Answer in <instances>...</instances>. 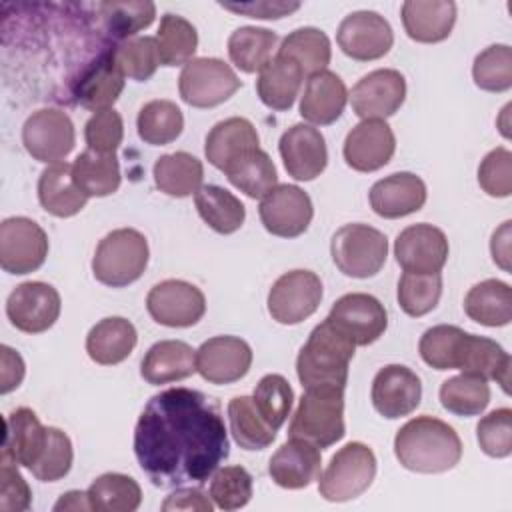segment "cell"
Returning a JSON list of instances; mask_svg holds the SVG:
<instances>
[{
	"instance_id": "cell-14",
	"label": "cell",
	"mask_w": 512,
	"mask_h": 512,
	"mask_svg": "<svg viewBox=\"0 0 512 512\" xmlns=\"http://www.w3.org/2000/svg\"><path fill=\"white\" fill-rule=\"evenodd\" d=\"M326 320L346 334L356 346L376 342L388 326L384 304L372 294L350 292L334 302Z\"/></svg>"
},
{
	"instance_id": "cell-18",
	"label": "cell",
	"mask_w": 512,
	"mask_h": 512,
	"mask_svg": "<svg viewBox=\"0 0 512 512\" xmlns=\"http://www.w3.org/2000/svg\"><path fill=\"white\" fill-rule=\"evenodd\" d=\"M352 110L362 120H384L400 110L406 80L394 68H378L362 76L348 94Z\"/></svg>"
},
{
	"instance_id": "cell-13",
	"label": "cell",
	"mask_w": 512,
	"mask_h": 512,
	"mask_svg": "<svg viewBox=\"0 0 512 512\" xmlns=\"http://www.w3.org/2000/svg\"><path fill=\"white\" fill-rule=\"evenodd\" d=\"M146 310L154 322L168 328H188L202 320L206 298L202 290L186 280H162L150 288Z\"/></svg>"
},
{
	"instance_id": "cell-48",
	"label": "cell",
	"mask_w": 512,
	"mask_h": 512,
	"mask_svg": "<svg viewBox=\"0 0 512 512\" xmlns=\"http://www.w3.org/2000/svg\"><path fill=\"white\" fill-rule=\"evenodd\" d=\"M398 304L400 308L412 316H424L432 312L442 296V276L438 274H414L404 272L398 282Z\"/></svg>"
},
{
	"instance_id": "cell-6",
	"label": "cell",
	"mask_w": 512,
	"mask_h": 512,
	"mask_svg": "<svg viewBox=\"0 0 512 512\" xmlns=\"http://www.w3.org/2000/svg\"><path fill=\"white\" fill-rule=\"evenodd\" d=\"M148 242L134 228L108 232L96 246L92 272L98 282L110 288H124L136 282L148 266Z\"/></svg>"
},
{
	"instance_id": "cell-38",
	"label": "cell",
	"mask_w": 512,
	"mask_h": 512,
	"mask_svg": "<svg viewBox=\"0 0 512 512\" xmlns=\"http://www.w3.org/2000/svg\"><path fill=\"white\" fill-rule=\"evenodd\" d=\"M226 178L234 188L244 192L248 198H264L274 186H278V174L272 158L258 146L244 152L224 170Z\"/></svg>"
},
{
	"instance_id": "cell-42",
	"label": "cell",
	"mask_w": 512,
	"mask_h": 512,
	"mask_svg": "<svg viewBox=\"0 0 512 512\" xmlns=\"http://www.w3.org/2000/svg\"><path fill=\"white\" fill-rule=\"evenodd\" d=\"M228 422L234 442L244 450L268 448L278 432L262 418L252 396H234L228 402Z\"/></svg>"
},
{
	"instance_id": "cell-11",
	"label": "cell",
	"mask_w": 512,
	"mask_h": 512,
	"mask_svg": "<svg viewBox=\"0 0 512 512\" xmlns=\"http://www.w3.org/2000/svg\"><path fill=\"white\" fill-rule=\"evenodd\" d=\"M22 142L34 160L46 164L62 162L76 144L74 124L58 108L36 110L22 126Z\"/></svg>"
},
{
	"instance_id": "cell-44",
	"label": "cell",
	"mask_w": 512,
	"mask_h": 512,
	"mask_svg": "<svg viewBox=\"0 0 512 512\" xmlns=\"http://www.w3.org/2000/svg\"><path fill=\"white\" fill-rule=\"evenodd\" d=\"M440 404L454 416H478L486 410L490 402L488 380L474 374H458L442 382Z\"/></svg>"
},
{
	"instance_id": "cell-57",
	"label": "cell",
	"mask_w": 512,
	"mask_h": 512,
	"mask_svg": "<svg viewBox=\"0 0 512 512\" xmlns=\"http://www.w3.org/2000/svg\"><path fill=\"white\" fill-rule=\"evenodd\" d=\"M32 502V492L18 464L0 456V510L4 512H22L28 510Z\"/></svg>"
},
{
	"instance_id": "cell-46",
	"label": "cell",
	"mask_w": 512,
	"mask_h": 512,
	"mask_svg": "<svg viewBox=\"0 0 512 512\" xmlns=\"http://www.w3.org/2000/svg\"><path fill=\"white\" fill-rule=\"evenodd\" d=\"M156 46L162 66L188 64L198 48L196 28L178 14H164L156 32Z\"/></svg>"
},
{
	"instance_id": "cell-7",
	"label": "cell",
	"mask_w": 512,
	"mask_h": 512,
	"mask_svg": "<svg viewBox=\"0 0 512 512\" xmlns=\"http://www.w3.org/2000/svg\"><path fill=\"white\" fill-rule=\"evenodd\" d=\"M376 476V456L362 442L342 446L320 472L318 492L328 502H348L364 494Z\"/></svg>"
},
{
	"instance_id": "cell-26",
	"label": "cell",
	"mask_w": 512,
	"mask_h": 512,
	"mask_svg": "<svg viewBox=\"0 0 512 512\" xmlns=\"http://www.w3.org/2000/svg\"><path fill=\"white\" fill-rule=\"evenodd\" d=\"M124 78L126 76L116 62L114 50H108L92 64H88L86 70L80 74V80L74 88L76 100L80 102V106L92 112L108 110L120 98L126 82Z\"/></svg>"
},
{
	"instance_id": "cell-51",
	"label": "cell",
	"mask_w": 512,
	"mask_h": 512,
	"mask_svg": "<svg viewBox=\"0 0 512 512\" xmlns=\"http://www.w3.org/2000/svg\"><path fill=\"white\" fill-rule=\"evenodd\" d=\"M112 50L124 76L136 82H146L148 78L154 76L156 68L160 66L156 38L152 36H136V38L124 40Z\"/></svg>"
},
{
	"instance_id": "cell-55",
	"label": "cell",
	"mask_w": 512,
	"mask_h": 512,
	"mask_svg": "<svg viewBox=\"0 0 512 512\" xmlns=\"http://www.w3.org/2000/svg\"><path fill=\"white\" fill-rule=\"evenodd\" d=\"M84 138H86L88 150H94L100 154H116L124 138L122 116L114 108L94 112L84 126Z\"/></svg>"
},
{
	"instance_id": "cell-50",
	"label": "cell",
	"mask_w": 512,
	"mask_h": 512,
	"mask_svg": "<svg viewBox=\"0 0 512 512\" xmlns=\"http://www.w3.org/2000/svg\"><path fill=\"white\" fill-rule=\"evenodd\" d=\"M252 400L258 408V412L262 414V418L274 428L278 430L290 410H292V402H294V390L290 388L288 380L280 374H266L260 378V382L254 388Z\"/></svg>"
},
{
	"instance_id": "cell-17",
	"label": "cell",
	"mask_w": 512,
	"mask_h": 512,
	"mask_svg": "<svg viewBox=\"0 0 512 512\" xmlns=\"http://www.w3.org/2000/svg\"><path fill=\"white\" fill-rule=\"evenodd\" d=\"M62 300L54 286L46 282H22L6 300V316L14 328L26 334H40L54 326Z\"/></svg>"
},
{
	"instance_id": "cell-43",
	"label": "cell",
	"mask_w": 512,
	"mask_h": 512,
	"mask_svg": "<svg viewBox=\"0 0 512 512\" xmlns=\"http://www.w3.org/2000/svg\"><path fill=\"white\" fill-rule=\"evenodd\" d=\"M90 508L96 512H134L142 502V490L132 476L106 472L86 490Z\"/></svg>"
},
{
	"instance_id": "cell-1",
	"label": "cell",
	"mask_w": 512,
	"mask_h": 512,
	"mask_svg": "<svg viewBox=\"0 0 512 512\" xmlns=\"http://www.w3.org/2000/svg\"><path fill=\"white\" fill-rule=\"evenodd\" d=\"M134 454L158 488L204 484L230 454L220 404L184 386L154 394L136 422Z\"/></svg>"
},
{
	"instance_id": "cell-10",
	"label": "cell",
	"mask_w": 512,
	"mask_h": 512,
	"mask_svg": "<svg viewBox=\"0 0 512 512\" xmlns=\"http://www.w3.org/2000/svg\"><path fill=\"white\" fill-rule=\"evenodd\" d=\"M322 300V282L312 270L282 274L268 292V312L278 324H300L310 318Z\"/></svg>"
},
{
	"instance_id": "cell-22",
	"label": "cell",
	"mask_w": 512,
	"mask_h": 512,
	"mask_svg": "<svg viewBox=\"0 0 512 512\" xmlns=\"http://www.w3.org/2000/svg\"><path fill=\"white\" fill-rule=\"evenodd\" d=\"M288 176L300 182L318 178L328 164V150L322 132L310 124L290 126L278 142Z\"/></svg>"
},
{
	"instance_id": "cell-5",
	"label": "cell",
	"mask_w": 512,
	"mask_h": 512,
	"mask_svg": "<svg viewBox=\"0 0 512 512\" xmlns=\"http://www.w3.org/2000/svg\"><path fill=\"white\" fill-rule=\"evenodd\" d=\"M344 434V388H306L292 414L288 436L306 440L322 450L342 440Z\"/></svg>"
},
{
	"instance_id": "cell-28",
	"label": "cell",
	"mask_w": 512,
	"mask_h": 512,
	"mask_svg": "<svg viewBox=\"0 0 512 512\" xmlns=\"http://www.w3.org/2000/svg\"><path fill=\"white\" fill-rule=\"evenodd\" d=\"M348 102V90L336 72L322 70L306 78L304 94L300 98V116L316 126L336 122Z\"/></svg>"
},
{
	"instance_id": "cell-12",
	"label": "cell",
	"mask_w": 512,
	"mask_h": 512,
	"mask_svg": "<svg viewBox=\"0 0 512 512\" xmlns=\"http://www.w3.org/2000/svg\"><path fill=\"white\" fill-rule=\"evenodd\" d=\"M48 256V236L34 220L12 216L0 224V266L8 274L38 270Z\"/></svg>"
},
{
	"instance_id": "cell-32",
	"label": "cell",
	"mask_w": 512,
	"mask_h": 512,
	"mask_svg": "<svg viewBox=\"0 0 512 512\" xmlns=\"http://www.w3.org/2000/svg\"><path fill=\"white\" fill-rule=\"evenodd\" d=\"M38 200L42 208L56 218L76 216L88 202V196L72 178V164L56 162L42 170L38 178Z\"/></svg>"
},
{
	"instance_id": "cell-58",
	"label": "cell",
	"mask_w": 512,
	"mask_h": 512,
	"mask_svg": "<svg viewBox=\"0 0 512 512\" xmlns=\"http://www.w3.org/2000/svg\"><path fill=\"white\" fill-rule=\"evenodd\" d=\"M224 10L244 14L248 18H260V20H278L282 16H288L300 8V2H246V4H220Z\"/></svg>"
},
{
	"instance_id": "cell-8",
	"label": "cell",
	"mask_w": 512,
	"mask_h": 512,
	"mask_svg": "<svg viewBox=\"0 0 512 512\" xmlns=\"http://www.w3.org/2000/svg\"><path fill=\"white\" fill-rule=\"evenodd\" d=\"M330 254L336 268L352 278L376 276L388 256L386 236L368 224H346L332 236Z\"/></svg>"
},
{
	"instance_id": "cell-47",
	"label": "cell",
	"mask_w": 512,
	"mask_h": 512,
	"mask_svg": "<svg viewBox=\"0 0 512 512\" xmlns=\"http://www.w3.org/2000/svg\"><path fill=\"white\" fill-rule=\"evenodd\" d=\"M98 12L102 16L106 32L114 40H130L140 30L148 28L156 18V6L148 0H124V2H100Z\"/></svg>"
},
{
	"instance_id": "cell-36",
	"label": "cell",
	"mask_w": 512,
	"mask_h": 512,
	"mask_svg": "<svg viewBox=\"0 0 512 512\" xmlns=\"http://www.w3.org/2000/svg\"><path fill=\"white\" fill-rule=\"evenodd\" d=\"M152 174L160 192L174 198H186L202 188L204 166L196 156L188 152H172L160 156L154 162Z\"/></svg>"
},
{
	"instance_id": "cell-3",
	"label": "cell",
	"mask_w": 512,
	"mask_h": 512,
	"mask_svg": "<svg viewBox=\"0 0 512 512\" xmlns=\"http://www.w3.org/2000/svg\"><path fill=\"white\" fill-rule=\"evenodd\" d=\"M396 460L418 474L452 470L462 458V442L456 430L440 418L418 416L408 420L394 436Z\"/></svg>"
},
{
	"instance_id": "cell-34",
	"label": "cell",
	"mask_w": 512,
	"mask_h": 512,
	"mask_svg": "<svg viewBox=\"0 0 512 512\" xmlns=\"http://www.w3.org/2000/svg\"><path fill=\"white\" fill-rule=\"evenodd\" d=\"M304 74L296 62L284 56H274L260 72L256 80V92L264 106L284 112L290 110L300 88Z\"/></svg>"
},
{
	"instance_id": "cell-41",
	"label": "cell",
	"mask_w": 512,
	"mask_h": 512,
	"mask_svg": "<svg viewBox=\"0 0 512 512\" xmlns=\"http://www.w3.org/2000/svg\"><path fill=\"white\" fill-rule=\"evenodd\" d=\"M276 54L296 62L304 76H312L326 70L332 58V48L328 36L322 30L314 26H304L290 32L282 40Z\"/></svg>"
},
{
	"instance_id": "cell-30",
	"label": "cell",
	"mask_w": 512,
	"mask_h": 512,
	"mask_svg": "<svg viewBox=\"0 0 512 512\" xmlns=\"http://www.w3.org/2000/svg\"><path fill=\"white\" fill-rule=\"evenodd\" d=\"M258 144L260 138L254 124L242 116H232L210 128L204 142V154L214 168L224 172L230 162L244 152L258 148Z\"/></svg>"
},
{
	"instance_id": "cell-25",
	"label": "cell",
	"mask_w": 512,
	"mask_h": 512,
	"mask_svg": "<svg viewBox=\"0 0 512 512\" xmlns=\"http://www.w3.org/2000/svg\"><path fill=\"white\" fill-rule=\"evenodd\" d=\"M320 464L322 456L318 446L300 438H290L272 454L268 474L280 488L300 490L320 478Z\"/></svg>"
},
{
	"instance_id": "cell-4",
	"label": "cell",
	"mask_w": 512,
	"mask_h": 512,
	"mask_svg": "<svg viewBox=\"0 0 512 512\" xmlns=\"http://www.w3.org/2000/svg\"><path fill=\"white\" fill-rule=\"evenodd\" d=\"M356 344L328 320L320 322L300 348L296 374L302 388L340 386L348 382V366L354 358Z\"/></svg>"
},
{
	"instance_id": "cell-59",
	"label": "cell",
	"mask_w": 512,
	"mask_h": 512,
	"mask_svg": "<svg viewBox=\"0 0 512 512\" xmlns=\"http://www.w3.org/2000/svg\"><path fill=\"white\" fill-rule=\"evenodd\" d=\"M210 498L200 488H178L176 492L168 494L162 502V510H200V512H212Z\"/></svg>"
},
{
	"instance_id": "cell-54",
	"label": "cell",
	"mask_w": 512,
	"mask_h": 512,
	"mask_svg": "<svg viewBox=\"0 0 512 512\" xmlns=\"http://www.w3.org/2000/svg\"><path fill=\"white\" fill-rule=\"evenodd\" d=\"M478 444L492 458H506L512 452V410L496 408L476 426Z\"/></svg>"
},
{
	"instance_id": "cell-27",
	"label": "cell",
	"mask_w": 512,
	"mask_h": 512,
	"mask_svg": "<svg viewBox=\"0 0 512 512\" xmlns=\"http://www.w3.org/2000/svg\"><path fill=\"white\" fill-rule=\"evenodd\" d=\"M46 434L48 426H42L34 410L26 406L12 410L4 420L2 458L30 470L44 450Z\"/></svg>"
},
{
	"instance_id": "cell-2",
	"label": "cell",
	"mask_w": 512,
	"mask_h": 512,
	"mask_svg": "<svg viewBox=\"0 0 512 512\" xmlns=\"http://www.w3.org/2000/svg\"><path fill=\"white\" fill-rule=\"evenodd\" d=\"M418 352L434 370L456 368L464 374L496 380L506 394L510 392L512 360L496 340L464 332L458 326L438 324L422 334Z\"/></svg>"
},
{
	"instance_id": "cell-15",
	"label": "cell",
	"mask_w": 512,
	"mask_h": 512,
	"mask_svg": "<svg viewBox=\"0 0 512 512\" xmlns=\"http://www.w3.org/2000/svg\"><path fill=\"white\" fill-rule=\"evenodd\" d=\"M336 42L348 58L370 62L390 52L394 44V32L388 20L378 12L358 10L340 22Z\"/></svg>"
},
{
	"instance_id": "cell-52",
	"label": "cell",
	"mask_w": 512,
	"mask_h": 512,
	"mask_svg": "<svg viewBox=\"0 0 512 512\" xmlns=\"http://www.w3.org/2000/svg\"><path fill=\"white\" fill-rule=\"evenodd\" d=\"M210 498L222 510L244 508L252 498V476L242 466H224L212 474Z\"/></svg>"
},
{
	"instance_id": "cell-29",
	"label": "cell",
	"mask_w": 512,
	"mask_h": 512,
	"mask_svg": "<svg viewBox=\"0 0 512 512\" xmlns=\"http://www.w3.org/2000/svg\"><path fill=\"white\" fill-rule=\"evenodd\" d=\"M456 22L452 0H406L402 4V24L406 34L424 44L442 42L450 36Z\"/></svg>"
},
{
	"instance_id": "cell-20",
	"label": "cell",
	"mask_w": 512,
	"mask_h": 512,
	"mask_svg": "<svg viewBox=\"0 0 512 512\" xmlns=\"http://www.w3.org/2000/svg\"><path fill=\"white\" fill-rule=\"evenodd\" d=\"M370 398L380 416L396 420L412 414L418 408L422 398V382L408 366L388 364L376 372Z\"/></svg>"
},
{
	"instance_id": "cell-49",
	"label": "cell",
	"mask_w": 512,
	"mask_h": 512,
	"mask_svg": "<svg viewBox=\"0 0 512 512\" xmlns=\"http://www.w3.org/2000/svg\"><path fill=\"white\" fill-rule=\"evenodd\" d=\"M472 78L480 90L506 92L512 86V50L508 44H492L472 64Z\"/></svg>"
},
{
	"instance_id": "cell-39",
	"label": "cell",
	"mask_w": 512,
	"mask_h": 512,
	"mask_svg": "<svg viewBox=\"0 0 512 512\" xmlns=\"http://www.w3.org/2000/svg\"><path fill=\"white\" fill-rule=\"evenodd\" d=\"M276 44V32L258 26H240L228 38V56L238 70L254 74L272 60Z\"/></svg>"
},
{
	"instance_id": "cell-16",
	"label": "cell",
	"mask_w": 512,
	"mask_h": 512,
	"mask_svg": "<svg viewBox=\"0 0 512 512\" xmlns=\"http://www.w3.org/2000/svg\"><path fill=\"white\" fill-rule=\"evenodd\" d=\"M258 214L270 234L296 238L308 230L314 208L310 196L300 186L278 184L260 200Z\"/></svg>"
},
{
	"instance_id": "cell-53",
	"label": "cell",
	"mask_w": 512,
	"mask_h": 512,
	"mask_svg": "<svg viewBox=\"0 0 512 512\" xmlns=\"http://www.w3.org/2000/svg\"><path fill=\"white\" fill-rule=\"evenodd\" d=\"M72 458H74V452H72V442L68 434L62 432L60 428L48 426L44 450L38 462L30 468V472L42 482H56L70 472Z\"/></svg>"
},
{
	"instance_id": "cell-9",
	"label": "cell",
	"mask_w": 512,
	"mask_h": 512,
	"mask_svg": "<svg viewBox=\"0 0 512 512\" xmlns=\"http://www.w3.org/2000/svg\"><path fill=\"white\" fill-rule=\"evenodd\" d=\"M240 86L236 72L220 58H192L178 78L180 98L194 108H214L234 96Z\"/></svg>"
},
{
	"instance_id": "cell-24",
	"label": "cell",
	"mask_w": 512,
	"mask_h": 512,
	"mask_svg": "<svg viewBox=\"0 0 512 512\" xmlns=\"http://www.w3.org/2000/svg\"><path fill=\"white\" fill-rule=\"evenodd\" d=\"M426 184L412 172L390 174L370 188L368 200L372 210L388 220L404 218L426 204Z\"/></svg>"
},
{
	"instance_id": "cell-21",
	"label": "cell",
	"mask_w": 512,
	"mask_h": 512,
	"mask_svg": "<svg viewBox=\"0 0 512 512\" xmlns=\"http://www.w3.org/2000/svg\"><path fill=\"white\" fill-rule=\"evenodd\" d=\"M252 348L238 336H214L196 350V372L210 384H232L248 374Z\"/></svg>"
},
{
	"instance_id": "cell-19",
	"label": "cell",
	"mask_w": 512,
	"mask_h": 512,
	"mask_svg": "<svg viewBox=\"0 0 512 512\" xmlns=\"http://www.w3.org/2000/svg\"><path fill=\"white\" fill-rule=\"evenodd\" d=\"M446 234L432 224H412L404 228L394 242L396 262L404 272L438 274L448 260Z\"/></svg>"
},
{
	"instance_id": "cell-35",
	"label": "cell",
	"mask_w": 512,
	"mask_h": 512,
	"mask_svg": "<svg viewBox=\"0 0 512 512\" xmlns=\"http://www.w3.org/2000/svg\"><path fill=\"white\" fill-rule=\"evenodd\" d=\"M464 312L482 326H506L512 320V288L510 284L488 278L474 284L464 298Z\"/></svg>"
},
{
	"instance_id": "cell-60",
	"label": "cell",
	"mask_w": 512,
	"mask_h": 512,
	"mask_svg": "<svg viewBox=\"0 0 512 512\" xmlns=\"http://www.w3.org/2000/svg\"><path fill=\"white\" fill-rule=\"evenodd\" d=\"M24 378V360L22 356L12 350L10 346H2V386L0 392L8 394L10 390L18 388Z\"/></svg>"
},
{
	"instance_id": "cell-40",
	"label": "cell",
	"mask_w": 512,
	"mask_h": 512,
	"mask_svg": "<svg viewBox=\"0 0 512 512\" xmlns=\"http://www.w3.org/2000/svg\"><path fill=\"white\" fill-rule=\"evenodd\" d=\"M200 218L218 234L236 232L246 218V208L232 192L222 186L206 184L194 194Z\"/></svg>"
},
{
	"instance_id": "cell-61",
	"label": "cell",
	"mask_w": 512,
	"mask_h": 512,
	"mask_svg": "<svg viewBox=\"0 0 512 512\" xmlns=\"http://www.w3.org/2000/svg\"><path fill=\"white\" fill-rule=\"evenodd\" d=\"M510 220H506L498 230H494L492 240H490V252L492 260L502 268L510 270Z\"/></svg>"
},
{
	"instance_id": "cell-23",
	"label": "cell",
	"mask_w": 512,
	"mask_h": 512,
	"mask_svg": "<svg viewBox=\"0 0 512 512\" xmlns=\"http://www.w3.org/2000/svg\"><path fill=\"white\" fill-rule=\"evenodd\" d=\"M396 150V138L386 120H362L344 140V160L356 172H374L386 166Z\"/></svg>"
},
{
	"instance_id": "cell-45",
	"label": "cell",
	"mask_w": 512,
	"mask_h": 512,
	"mask_svg": "<svg viewBox=\"0 0 512 512\" xmlns=\"http://www.w3.org/2000/svg\"><path fill=\"white\" fill-rule=\"evenodd\" d=\"M136 128L146 144L164 146L182 134L184 116L172 100H150L140 108Z\"/></svg>"
},
{
	"instance_id": "cell-62",
	"label": "cell",
	"mask_w": 512,
	"mask_h": 512,
	"mask_svg": "<svg viewBox=\"0 0 512 512\" xmlns=\"http://www.w3.org/2000/svg\"><path fill=\"white\" fill-rule=\"evenodd\" d=\"M54 510H92L88 502V494L80 490H70L62 494V498L54 504Z\"/></svg>"
},
{
	"instance_id": "cell-33",
	"label": "cell",
	"mask_w": 512,
	"mask_h": 512,
	"mask_svg": "<svg viewBox=\"0 0 512 512\" xmlns=\"http://www.w3.org/2000/svg\"><path fill=\"white\" fill-rule=\"evenodd\" d=\"M136 340L138 334L130 320L108 316L90 328L86 336V352L96 364L114 366L132 354Z\"/></svg>"
},
{
	"instance_id": "cell-31",
	"label": "cell",
	"mask_w": 512,
	"mask_h": 512,
	"mask_svg": "<svg viewBox=\"0 0 512 512\" xmlns=\"http://www.w3.org/2000/svg\"><path fill=\"white\" fill-rule=\"evenodd\" d=\"M196 372V350L182 340H160L146 352L140 374L148 384L160 386L184 380Z\"/></svg>"
},
{
	"instance_id": "cell-37",
	"label": "cell",
	"mask_w": 512,
	"mask_h": 512,
	"mask_svg": "<svg viewBox=\"0 0 512 512\" xmlns=\"http://www.w3.org/2000/svg\"><path fill=\"white\" fill-rule=\"evenodd\" d=\"M72 178L88 198L110 196L120 188V164L116 154L84 150L72 162Z\"/></svg>"
},
{
	"instance_id": "cell-56",
	"label": "cell",
	"mask_w": 512,
	"mask_h": 512,
	"mask_svg": "<svg viewBox=\"0 0 512 512\" xmlns=\"http://www.w3.org/2000/svg\"><path fill=\"white\" fill-rule=\"evenodd\" d=\"M480 188L494 198L512 194V152L508 148L490 150L478 166Z\"/></svg>"
}]
</instances>
